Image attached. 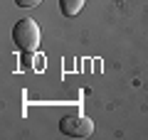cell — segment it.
<instances>
[{"instance_id":"obj_3","label":"cell","mask_w":148,"mask_h":140,"mask_svg":"<svg viewBox=\"0 0 148 140\" xmlns=\"http://www.w3.org/2000/svg\"><path fill=\"white\" fill-rule=\"evenodd\" d=\"M84 3H86V0H59V10H62V15L74 17V15H79V12H82Z\"/></svg>"},{"instance_id":"obj_2","label":"cell","mask_w":148,"mask_h":140,"mask_svg":"<svg viewBox=\"0 0 148 140\" xmlns=\"http://www.w3.org/2000/svg\"><path fill=\"white\" fill-rule=\"evenodd\" d=\"M59 130L69 138H89L94 133V123L86 116H64L59 120Z\"/></svg>"},{"instance_id":"obj_4","label":"cell","mask_w":148,"mask_h":140,"mask_svg":"<svg viewBox=\"0 0 148 140\" xmlns=\"http://www.w3.org/2000/svg\"><path fill=\"white\" fill-rule=\"evenodd\" d=\"M40 3H42V0H15L17 7H37Z\"/></svg>"},{"instance_id":"obj_1","label":"cell","mask_w":148,"mask_h":140,"mask_svg":"<svg viewBox=\"0 0 148 140\" xmlns=\"http://www.w3.org/2000/svg\"><path fill=\"white\" fill-rule=\"evenodd\" d=\"M12 42L20 52H37L40 47V27L35 20H20L12 27Z\"/></svg>"}]
</instances>
